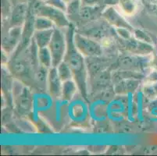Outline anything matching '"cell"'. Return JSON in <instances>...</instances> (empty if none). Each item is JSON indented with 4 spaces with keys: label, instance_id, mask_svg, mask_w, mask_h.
<instances>
[{
    "label": "cell",
    "instance_id": "6da1fadb",
    "mask_svg": "<svg viewBox=\"0 0 157 156\" xmlns=\"http://www.w3.org/2000/svg\"><path fill=\"white\" fill-rule=\"evenodd\" d=\"M74 28L71 24L67 28V47L63 61H65L72 71L74 81L78 87V90L85 98L87 97V70L85 67L84 55L77 49L74 41Z\"/></svg>",
    "mask_w": 157,
    "mask_h": 156
},
{
    "label": "cell",
    "instance_id": "7a4b0ae2",
    "mask_svg": "<svg viewBox=\"0 0 157 156\" xmlns=\"http://www.w3.org/2000/svg\"><path fill=\"white\" fill-rule=\"evenodd\" d=\"M113 31H115V30H113L110 24H108L102 17V19L100 18L96 21L82 24L76 30V32L97 41H101L105 37L113 36L112 34Z\"/></svg>",
    "mask_w": 157,
    "mask_h": 156
},
{
    "label": "cell",
    "instance_id": "3957f363",
    "mask_svg": "<svg viewBox=\"0 0 157 156\" xmlns=\"http://www.w3.org/2000/svg\"><path fill=\"white\" fill-rule=\"evenodd\" d=\"M44 17L50 20L56 28H67L71 26V21L65 11L52 6L42 2L40 4L36 11V17Z\"/></svg>",
    "mask_w": 157,
    "mask_h": 156
},
{
    "label": "cell",
    "instance_id": "277c9868",
    "mask_svg": "<svg viewBox=\"0 0 157 156\" xmlns=\"http://www.w3.org/2000/svg\"><path fill=\"white\" fill-rule=\"evenodd\" d=\"M48 47L52 55V67H56L61 62L63 61L67 47V34L63 32L61 28L56 27L52 39Z\"/></svg>",
    "mask_w": 157,
    "mask_h": 156
},
{
    "label": "cell",
    "instance_id": "5b68a950",
    "mask_svg": "<svg viewBox=\"0 0 157 156\" xmlns=\"http://www.w3.org/2000/svg\"><path fill=\"white\" fill-rule=\"evenodd\" d=\"M74 41L77 49L84 56L98 57L102 55V47L100 42H98L97 40L88 38L75 31Z\"/></svg>",
    "mask_w": 157,
    "mask_h": 156
},
{
    "label": "cell",
    "instance_id": "8992f818",
    "mask_svg": "<svg viewBox=\"0 0 157 156\" xmlns=\"http://www.w3.org/2000/svg\"><path fill=\"white\" fill-rule=\"evenodd\" d=\"M102 17L115 28H127L133 31L134 28L127 21L124 15L118 10H116L113 6H105L102 12Z\"/></svg>",
    "mask_w": 157,
    "mask_h": 156
},
{
    "label": "cell",
    "instance_id": "52a82bcc",
    "mask_svg": "<svg viewBox=\"0 0 157 156\" xmlns=\"http://www.w3.org/2000/svg\"><path fill=\"white\" fill-rule=\"evenodd\" d=\"M22 27L10 28L6 34H4L2 40V51L7 54H10L21 43L22 39Z\"/></svg>",
    "mask_w": 157,
    "mask_h": 156
},
{
    "label": "cell",
    "instance_id": "ba28073f",
    "mask_svg": "<svg viewBox=\"0 0 157 156\" xmlns=\"http://www.w3.org/2000/svg\"><path fill=\"white\" fill-rule=\"evenodd\" d=\"M124 41L127 51L134 55L145 56L150 55L154 50V47L152 44L140 41L134 36Z\"/></svg>",
    "mask_w": 157,
    "mask_h": 156
},
{
    "label": "cell",
    "instance_id": "9c48e42d",
    "mask_svg": "<svg viewBox=\"0 0 157 156\" xmlns=\"http://www.w3.org/2000/svg\"><path fill=\"white\" fill-rule=\"evenodd\" d=\"M28 13V3L20 4L12 7L10 17L9 18L10 28L23 27L27 20Z\"/></svg>",
    "mask_w": 157,
    "mask_h": 156
},
{
    "label": "cell",
    "instance_id": "30bf717a",
    "mask_svg": "<svg viewBox=\"0 0 157 156\" xmlns=\"http://www.w3.org/2000/svg\"><path fill=\"white\" fill-rule=\"evenodd\" d=\"M48 92L53 98H59L62 94L63 81L57 72L56 67H52L49 69L48 75Z\"/></svg>",
    "mask_w": 157,
    "mask_h": 156
},
{
    "label": "cell",
    "instance_id": "8fae6325",
    "mask_svg": "<svg viewBox=\"0 0 157 156\" xmlns=\"http://www.w3.org/2000/svg\"><path fill=\"white\" fill-rule=\"evenodd\" d=\"M105 5L82 6L80 11L79 19L84 22H91L102 18V14Z\"/></svg>",
    "mask_w": 157,
    "mask_h": 156
},
{
    "label": "cell",
    "instance_id": "7c38bea8",
    "mask_svg": "<svg viewBox=\"0 0 157 156\" xmlns=\"http://www.w3.org/2000/svg\"><path fill=\"white\" fill-rule=\"evenodd\" d=\"M28 62L23 59L14 58L9 63V67L10 70L17 77H22L24 76L27 77L29 75V67Z\"/></svg>",
    "mask_w": 157,
    "mask_h": 156
},
{
    "label": "cell",
    "instance_id": "4fadbf2b",
    "mask_svg": "<svg viewBox=\"0 0 157 156\" xmlns=\"http://www.w3.org/2000/svg\"><path fill=\"white\" fill-rule=\"evenodd\" d=\"M54 29L55 28L48 30H41V31L35 30V33L33 34V39L35 40L38 48L48 46L51 39H52Z\"/></svg>",
    "mask_w": 157,
    "mask_h": 156
},
{
    "label": "cell",
    "instance_id": "5bb4252c",
    "mask_svg": "<svg viewBox=\"0 0 157 156\" xmlns=\"http://www.w3.org/2000/svg\"><path fill=\"white\" fill-rule=\"evenodd\" d=\"M138 84H139V81L136 78L122 80L117 84L115 87V91L117 94H129L137 89Z\"/></svg>",
    "mask_w": 157,
    "mask_h": 156
},
{
    "label": "cell",
    "instance_id": "9a60e30c",
    "mask_svg": "<svg viewBox=\"0 0 157 156\" xmlns=\"http://www.w3.org/2000/svg\"><path fill=\"white\" fill-rule=\"evenodd\" d=\"M78 89V87L74 80H69L63 82L62 94H61L63 100L67 101L72 100Z\"/></svg>",
    "mask_w": 157,
    "mask_h": 156
},
{
    "label": "cell",
    "instance_id": "2e32d148",
    "mask_svg": "<svg viewBox=\"0 0 157 156\" xmlns=\"http://www.w3.org/2000/svg\"><path fill=\"white\" fill-rule=\"evenodd\" d=\"M117 5L119 10L125 17H132L138 10V5L135 0H120Z\"/></svg>",
    "mask_w": 157,
    "mask_h": 156
},
{
    "label": "cell",
    "instance_id": "e0dca14e",
    "mask_svg": "<svg viewBox=\"0 0 157 156\" xmlns=\"http://www.w3.org/2000/svg\"><path fill=\"white\" fill-rule=\"evenodd\" d=\"M38 62L40 65L43 66L48 69L52 67V58L51 55L50 50L48 47H44V48H38Z\"/></svg>",
    "mask_w": 157,
    "mask_h": 156
},
{
    "label": "cell",
    "instance_id": "ac0fdd59",
    "mask_svg": "<svg viewBox=\"0 0 157 156\" xmlns=\"http://www.w3.org/2000/svg\"><path fill=\"white\" fill-rule=\"evenodd\" d=\"M82 7L81 0H71L67 5V10L66 13L67 15L68 18L71 17V20L73 18L78 17L80 15V11Z\"/></svg>",
    "mask_w": 157,
    "mask_h": 156
},
{
    "label": "cell",
    "instance_id": "d6986e66",
    "mask_svg": "<svg viewBox=\"0 0 157 156\" xmlns=\"http://www.w3.org/2000/svg\"><path fill=\"white\" fill-rule=\"evenodd\" d=\"M18 105L22 110H29L31 106V96L28 88L22 90L17 98Z\"/></svg>",
    "mask_w": 157,
    "mask_h": 156
},
{
    "label": "cell",
    "instance_id": "ffe728a7",
    "mask_svg": "<svg viewBox=\"0 0 157 156\" xmlns=\"http://www.w3.org/2000/svg\"><path fill=\"white\" fill-rule=\"evenodd\" d=\"M56 69L58 74H59V77H60L61 81L63 82L74 79L72 71H71L70 67L65 61L61 62L59 65L57 66Z\"/></svg>",
    "mask_w": 157,
    "mask_h": 156
},
{
    "label": "cell",
    "instance_id": "44dd1931",
    "mask_svg": "<svg viewBox=\"0 0 157 156\" xmlns=\"http://www.w3.org/2000/svg\"><path fill=\"white\" fill-rule=\"evenodd\" d=\"M55 28L56 25L50 20L47 19V18L44 17H38V16L35 17V28L37 31L52 29V28Z\"/></svg>",
    "mask_w": 157,
    "mask_h": 156
},
{
    "label": "cell",
    "instance_id": "7402d4cb",
    "mask_svg": "<svg viewBox=\"0 0 157 156\" xmlns=\"http://www.w3.org/2000/svg\"><path fill=\"white\" fill-rule=\"evenodd\" d=\"M143 93L145 96L150 99L157 98V82H147L144 85Z\"/></svg>",
    "mask_w": 157,
    "mask_h": 156
},
{
    "label": "cell",
    "instance_id": "603a6c76",
    "mask_svg": "<svg viewBox=\"0 0 157 156\" xmlns=\"http://www.w3.org/2000/svg\"><path fill=\"white\" fill-rule=\"evenodd\" d=\"M133 32L134 37H135V38H137L138 40L144 41V42L150 43V44L152 43V38H151L146 32H145V31H142V30L135 29L133 31Z\"/></svg>",
    "mask_w": 157,
    "mask_h": 156
},
{
    "label": "cell",
    "instance_id": "cb8c5ba5",
    "mask_svg": "<svg viewBox=\"0 0 157 156\" xmlns=\"http://www.w3.org/2000/svg\"><path fill=\"white\" fill-rule=\"evenodd\" d=\"M115 31L116 34L124 41L130 39L133 37L131 35V31L127 29V28H115Z\"/></svg>",
    "mask_w": 157,
    "mask_h": 156
},
{
    "label": "cell",
    "instance_id": "d4e9b609",
    "mask_svg": "<svg viewBox=\"0 0 157 156\" xmlns=\"http://www.w3.org/2000/svg\"><path fill=\"white\" fill-rule=\"evenodd\" d=\"M45 3L49 4V5L52 6L60 9V10L65 11V12L67 10V4L66 3L64 0H48V2H45Z\"/></svg>",
    "mask_w": 157,
    "mask_h": 156
},
{
    "label": "cell",
    "instance_id": "484cf974",
    "mask_svg": "<svg viewBox=\"0 0 157 156\" xmlns=\"http://www.w3.org/2000/svg\"><path fill=\"white\" fill-rule=\"evenodd\" d=\"M82 6H98L105 5L104 0H81Z\"/></svg>",
    "mask_w": 157,
    "mask_h": 156
},
{
    "label": "cell",
    "instance_id": "4316f807",
    "mask_svg": "<svg viewBox=\"0 0 157 156\" xmlns=\"http://www.w3.org/2000/svg\"><path fill=\"white\" fill-rule=\"evenodd\" d=\"M9 1L12 6H13L20 5V4H28L30 0H9Z\"/></svg>",
    "mask_w": 157,
    "mask_h": 156
},
{
    "label": "cell",
    "instance_id": "83f0119b",
    "mask_svg": "<svg viewBox=\"0 0 157 156\" xmlns=\"http://www.w3.org/2000/svg\"><path fill=\"white\" fill-rule=\"evenodd\" d=\"M148 10L149 12L152 13L157 17V4L150 3L148 6Z\"/></svg>",
    "mask_w": 157,
    "mask_h": 156
},
{
    "label": "cell",
    "instance_id": "f1b7e54d",
    "mask_svg": "<svg viewBox=\"0 0 157 156\" xmlns=\"http://www.w3.org/2000/svg\"><path fill=\"white\" fill-rule=\"evenodd\" d=\"M120 0H104V4L105 6L109 5V6H113L118 4Z\"/></svg>",
    "mask_w": 157,
    "mask_h": 156
},
{
    "label": "cell",
    "instance_id": "f546056e",
    "mask_svg": "<svg viewBox=\"0 0 157 156\" xmlns=\"http://www.w3.org/2000/svg\"><path fill=\"white\" fill-rule=\"evenodd\" d=\"M153 59L154 60L152 62V66L154 67V68H155V70H157V56L155 57V59Z\"/></svg>",
    "mask_w": 157,
    "mask_h": 156
},
{
    "label": "cell",
    "instance_id": "4dcf8cb0",
    "mask_svg": "<svg viewBox=\"0 0 157 156\" xmlns=\"http://www.w3.org/2000/svg\"><path fill=\"white\" fill-rule=\"evenodd\" d=\"M38 1H41V2H47L48 0H38Z\"/></svg>",
    "mask_w": 157,
    "mask_h": 156
},
{
    "label": "cell",
    "instance_id": "1f68e13d",
    "mask_svg": "<svg viewBox=\"0 0 157 156\" xmlns=\"http://www.w3.org/2000/svg\"><path fill=\"white\" fill-rule=\"evenodd\" d=\"M64 1H65V2H66V3L67 4V3H68V2H70V1H71V0H64Z\"/></svg>",
    "mask_w": 157,
    "mask_h": 156
}]
</instances>
